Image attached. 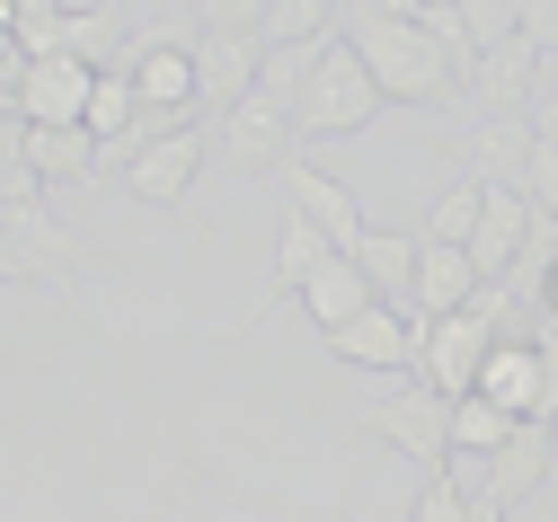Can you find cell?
<instances>
[{"instance_id":"ffe728a7","label":"cell","mask_w":558,"mask_h":522,"mask_svg":"<svg viewBox=\"0 0 558 522\" xmlns=\"http://www.w3.org/2000/svg\"><path fill=\"white\" fill-rule=\"evenodd\" d=\"M355 266L373 275V292H381L390 311H408V292H416V231H373L355 248Z\"/></svg>"},{"instance_id":"603a6c76","label":"cell","mask_w":558,"mask_h":522,"mask_svg":"<svg viewBox=\"0 0 558 522\" xmlns=\"http://www.w3.org/2000/svg\"><path fill=\"white\" fill-rule=\"evenodd\" d=\"M478 213H487V186H478V178H461V186H444V195H435V213H426V231H416V240H435V248H470Z\"/></svg>"},{"instance_id":"4316f807","label":"cell","mask_w":558,"mask_h":522,"mask_svg":"<svg viewBox=\"0 0 558 522\" xmlns=\"http://www.w3.org/2000/svg\"><path fill=\"white\" fill-rule=\"evenodd\" d=\"M452 10H461V27L478 36V53L506 45V36H523V0H452Z\"/></svg>"},{"instance_id":"484cf974","label":"cell","mask_w":558,"mask_h":522,"mask_svg":"<svg viewBox=\"0 0 558 522\" xmlns=\"http://www.w3.org/2000/svg\"><path fill=\"white\" fill-rule=\"evenodd\" d=\"M408 522H478V496L461 487V461L426 470V487H416V513Z\"/></svg>"},{"instance_id":"e0dca14e","label":"cell","mask_w":558,"mask_h":522,"mask_svg":"<svg viewBox=\"0 0 558 522\" xmlns=\"http://www.w3.org/2000/svg\"><path fill=\"white\" fill-rule=\"evenodd\" d=\"M373 302H381V292H373V275H364L355 257H328V266H319V275L302 283V311L319 319V337H337L345 319H364Z\"/></svg>"},{"instance_id":"7c38bea8","label":"cell","mask_w":558,"mask_h":522,"mask_svg":"<svg viewBox=\"0 0 558 522\" xmlns=\"http://www.w3.org/2000/svg\"><path fill=\"white\" fill-rule=\"evenodd\" d=\"M89 89H98V62L81 53H36L19 71V116L27 124H81L89 116Z\"/></svg>"},{"instance_id":"4dcf8cb0","label":"cell","mask_w":558,"mask_h":522,"mask_svg":"<svg viewBox=\"0 0 558 522\" xmlns=\"http://www.w3.org/2000/svg\"><path fill=\"white\" fill-rule=\"evenodd\" d=\"M541 142H558V62H541V89H532V116H523Z\"/></svg>"},{"instance_id":"277c9868","label":"cell","mask_w":558,"mask_h":522,"mask_svg":"<svg viewBox=\"0 0 558 522\" xmlns=\"http://www.w3.org/2000/svg\"><path fill=\"white\" fill-rule=\"evenodd\" d=\"M293 151H302V133L275 89H248L231 116H214V169H231V178H275Z\"/></svg>"},{"instance_id":"f546056e","label":"cell","mask_w":558,"mask_h":522,"mask_svg":"<svg viewBox=\"0 0 558 522\" xmlns=\"http://www.w3.org/2000/svg\"><path fill=\"white\" fill-rule=\"evenodd\" d=\"M532 345H541V425H558V319H549Z\"/></svg>"},{"instance_id":"d6a6232c","label":"cell","mask_w":558,"mask_h":522,"mask_svg":"<svg viewBox=\"0 0 558 522\" xmlns=\"http://www.w3.org/2000/svg\"><path fill=\"white\" fill-rule=\"evenodd\" d=\"M478 522H506V505H487V496H478Z\"/></svg>"},{"instance_id":"f1b7e54d","label":"cell","mask_w":558,"mask_h":522,"mask_svg":"<svg viewBox=\"0 0 558 522\" xmlns=\"http://www.w3.org/2000/svg\"><path fill=\"white\" fill-rule=\"evenodd\" d=\"M523 204L558 221V142H532V169H523Z\"/></svg>"},{"instance_id":"8fae6325","label":"cell","mask_w":558,"mask_h":522,"mask_svg":"<svg viewBox=\"0 0 558 522\" xmlns=\"http://www.w3.org/2000/svg\"><path fill=\"white\" fill-rule=\"evenodd\" d=\"M532 89H541V45H532V36H506V45L478 53L461 107H470V124H487V116H532Z\"/></svg>"},{"instance_id":"d6986e66","label":"cell","mask_w":558,"mask_h":522,"mask_svg":"<svg viewBox=\"0 0 558 522\" xmlns=\"http://www.w3.org/2000/svg\"><path fill=\"white\" fill-rule=\"evenodd\" d=\"M328 257H337V248H328V231H319V221H302V213L284 204V221H275V283H266V292H302Z\"/></svg>"},{"instance_id":"7a4b0ae2","label":"cell","mask_w":558,"mask_h":522,"mask_svg":"<svg viewBox=\"0 0 558 522\" xmlns=\"http://www.w3.org/2000/svg\"><path fill=\"white\" fill-rule=\"evenodd\" d=\"M381 107L390 98H381V81L364 71V53L345 45V36H328L319 62H311V81H302V98H293V133L302 142H345V133H364Z\"/></svg>"},{"instance_id":"2e32d148","label":"cell","mask_w":558,"mask_h":522,"mask_svg":"<svg viewBox=\"0 0 558 522\" xmlns=\"http://www.w3.org/2000/svg\"><path fill=\"white\" fill-rule=\"evenodd\" d=\"M470 292H478L470 248H435V240H416V292H408V311L452 319V311H470Z\"/></svg>"},{"instance_id":"d4e9b609","label":"cell","mask_w":558,"mask_h":522,"mask_svg":"<svg viewBox=\"0 0 558 522\" xmlns=\"http://www.w3.org/2000/svg\"><path fill=\"white\" fill-rule=\"evenodd\" d=\"M337 36V0H275V19H266V53L275 45H328Z\"/></svg>"},{"instance_id":"4fadbf2b","label":"cell","mask_w":558,"mask_h":522,"mask_svg":"<svg viewBox=\"0 0 558 522\" xmlns=\"http://www.w3.org/2000/svg\"><path fill=\"white\" fill-rule=\"evenodd\" d=\"M523 240H532V204H523V186H487V213H478V231H470V266H478V283H506L514 257H523Z\"/></svg>"},{"instance_id":"5bb4252c","label":"cell","mask_w":558,"mask_h":522,"mask_svg":"<svg viewBox=\"0 0 558 522\" xmlns=\"http://www.w3.org/2000/svg\"><path fill=\"white\" fill-rule=\"evenodd\" d=\"M461 142H470V178H478V186H523L541 133H532L523 116H487V124H461Z\"/></svg>"},{"instance_id":"ac0fdd59","label":"cell","mask_w":558,"mask_h":522,"mask_svg":"<svg viewBox=\"0 0 558 522\" xmlns=\"http://www.w3.org/2000/svg\"><path fill=\"white\" fill-rule=\"evenodd\" d=\"M478 399L506 408V416H541V345L506 337L497 354H487V372H478Z\"/></svg>"},{"instance_id":"1f68e13d","label":"cell","mask_w":558,"mask_h":522,"mask_svg":"<svg viewBox=\"0 0 558 522\" xmlns=\"http://www.w3.org/2000/svg\"><path fill=\"white\" fill-rule=\"evenodd\" d=\"M541 311H549V319H558V266H549V283H541Z\"/></svg>"},{"instance_id":"44dd1931","label":"cell","mask_w":558,"mask_h":522,"mask_svg":"<svg viewBox=\"0 0 558 522\" xmlns=\"http://www.w3.org/2000/svg\"><path fill=\"white\" fill-rule=\"evenodd\" d=\"M107 151H124L133 142V124H143V98H133V71L116 62V71H98V89H89V116H81Z\"/></svg>"},{"instance_id":"83f0119b","label":"cell","mask_w":558,"mask_h":522,"mask_svg":"<svg viewBox=\"0 0 558 522\" xmlns=\"http://www.w3.org/2000/svg\"><path fill=\"white\" fill-rule=\"evenodd\" d=\"M178 10H186L195 27H248V36H266L275 0H178Z\"/></svg>"},{"instance_id":"52a82bcc","label":"cell","mask_w":558,"mask_h":522,"mask_svg":"<svg viewBox=\"0 0 558 522\" xmlns=\"http://www.w3.org/2000/svg\"><path fill=\"white\" fill-rule=\"evenodd\" d=\"M328 354H337L345 372H416V363H426V311L373 302L364 319H345V328L328 337Z\"/></svg>"},{"instance_id":"6da1fadb","label":"cell","mask_w":558,"mask_h":522,"mask_svg":"<svg viewBox=\"0 0 558 522\" xmlns=\"http://www.w3.org/2000/svg\"><path fill=\"white\" fill-rule=\"evenodd\" d=\"M345 45L364 53L390 107H461V71L444 62L416 10H345Z\"/></svg>"},{"instance_id":"ba28073f","label":"cell","mask_w":558,"mask_h":522,"mask_svg":"<svg viewBox=\"0 0 558 522\" xmlns=\"http://www.w3.org/2000/svg\"><path fill=\"white\" fill-rule=\"evenodd\" d=\"M275 178H284V204H293L302 221H319V231H328V248H337V257H355V248L373 240V221H364L355 186H345V178H328L311 151H293L284 169H275Z\"/></svg>"},{"instance_id":"8992f818","label":"cell","mask_w":558,"mask_h":522,"mask_svg":"<svg viewBox=\"0 0 558 522\" xmlns=\"http://www.w3.org/2000/svg\"><path fill=\"white\" fill-rule=\"evenodd\" d=\"M364 434L373 442H390L399 461H416V470H444L452 461V399L444 390H390V399H373L364 408Z\"/></svg>"},{"instance_id":"30bf717a","label":"cell","mask_w":558,"mask_h":522,"mask_svg":"<svg viewBox=\"0 0 558 522\" xmlns=\"http://www.w3.org/2000/svg\"><path fill=\"white\" fill-rule=\"evenodd\" d=\"M266 71V36L248 27H195V89H204V116H231Z\"/></svg>"},{"instance_id":"7402d4cb","label":"cell","mask_w":558,"mask_h":522,"mask_svg":"<svg viewBox=\"0 0 558 522\" xmlns=\"http://www.w3.org/2000/svg\"><path fill=\"white\" fill-rule=\"evenodd\" d=\"M514 425H523V416L487 408L478 390H470V399H452V461H487V452H497V442H506Z\"/></svg>"},{"instance_id":"3957f363","label":"cell","mask_w":558,"mask_h":522,"mask_svg":"<svg viewBox=\"0 0 558 522\" xmlns=\"http://www.w3.org/2000/svg\"><path fill=\"white\" fill-rule=\"evenodd\" d=\"M72 231L53 221V204L36 195V204H0V283H36V292H53V302H72V311H89V292H81V275H72Z\"/></svg>"},{"instance_id":"9c48e42d","label":"cell","mask_w":558,"mask_h":522,"mask_svg":"<svg viewBox=\"0 0 558 522\" xmlns=\"http://www.w3.org/2000/svg\"><path fill=\"white\" fill-rule=\"evenodd\" d=\"M549 470H558V425H541V416H523L506 442H497V452H487L478 461V487L470 496H487V505H532L541 487H549Z\"/></svg>"},{"instance_id":"cb8c5ba5","label":"cell","mask_w":558,"mask_h":522,"mask_svg":"<svg viewBox=\"0 0 558 522\" xmlns=\"http://www.w3.org/2000/svg\"><path fill=\"white\" fill-rule=\"evenodd\" d=\"M45 178H36V142H27V116H0V204H36Z\"/></svg>"},{"instance_id":"9a60e30c","label":"cell","mask_w":558,"mask_h":522,"mask_svg":"<svg viewBox=\"0 0 558 522\" xmlns=\"http://www.w3.org/2000/svg\"><path fill=\"white\" fill-rule=\"evenodd\" d=\"M27 142H36V178L45 186H98L107 178V142L89 124H27Z\"/></svg>"},{"instance_id":"5b68a950","label":"cell","mask_w":558,"mask_h":522,"mask_svg":"<svg viewBox=\"0 0 558 522\" xmlns=\"http://www.w3.org/2000/svg\"><path fill=\"white\" fill-rule=\"evenodd\" d=\"M204 124H169V133H151V142H124V151H107V178H124L133 186V204H186V186L204 178Z\"/></svg>"}]
</instances>
